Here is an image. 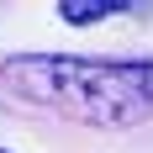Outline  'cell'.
Instances as JSON below:
<instances>
[{"mask_svg":"<svg viewBox=\"0 0 153 153\" xmlns=\"http://www.w3.org/2000/svg\"><path fill=\"white\" fill-rule=\"evenodd\" d=\"M0 153H5V148H0Z\"/></svg>","mask_w":153,"mask_h":153,"instance_id":"3","label":"cell"},{"mask_svg":"<svg viewBox=\"0 0 153 153\" xmlns=\"http://www.w3.org/2000/svg\"><path fill=\"white\" fill-rule=\"evenodd\" d=\"M122 11H132L127 0H63V5H58V16L69 21V27H95V21L122 16Z\"/></svg>","mask_w":153,"mask_h":153,"instance_id":"2","label":"cell"},{"mask_svg":"<svg viewBox=\"0 0 153 153\" xmlns=\"http://www.w3.org/2000/svg\"><path fill=\"white\" fill-rule=\"evenodd\" d=\"M0 79L21 100L69 111L90 127H137L153 116V58H53V53H27L5 58Z\"/></svg>","mask_w":153,"mask_h":153,"instance_id":"1","label":"cell"}]
</instances>
